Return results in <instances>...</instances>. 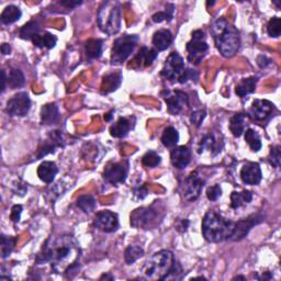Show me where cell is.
I'll return each mask as SVG.
<instances>
[{"label":"cell","instance_id":"obj_39","mask_svg":"<svg viewBox=\"0 0 281 281\" xmlns=\"http://www.w3.org/2000/svg\"><path fill=\"white\" fill-rule=\"evenodd\" d=\"M174 10H175L174 4H171V3L167 4L165 11L157 12L152 17L153 21L156 22V23H160L162 21H170L172 17H174Z\"/></svg>","mask_w":281,"mask_h":281},{"label":"cell","instance_id":"obj_42","mask_svg":"<svg viewBox=\"0 0 281 281\" xmlns=\"http://www.w3.org/2000/svg\"><path fill=\"white\" fill-rule=\"evenodd\" d=\"M182 276H184V270H182L180 264L177 263V261H174L168 275L166 276L164 280H180Z\"/></svg>","mask_w":281,"mask_h":281},{"label":"cell","instance_id":"obj_16","mask_svg":"<svg viewBox=\"0 0 281 281\" xmlns=\"http://www.w3.org/2000/svg\"><path fill=\"white\" fill-rule=\"evenodd\" d=\"M241 178L246 185H258L261 181V178H263V174H261L259 164L253 161L246 162V164L241 167Z\"/></svg>","mask_w":281,"mask_h":281},{"label":"cell","instance_id":"obj_37","mask_svg":"<svg viewBox=\"0 0 281 281\" xmlns=\"http://www.w3.org/2000/svg\"><path fill=\"white\" fill-rule=\"evenodd\" d=\"M77 206L80 208L85 213H91L96 209V200L92 196H81L77 200Z\"/></svg>","mask_w":281,"mask_h":281},{"label":"cell","instance_id":"obj_17","mask_svg":"<svg viewBox=\"0 0 281 281\" xmlns=\"http://www.w3.org/2000/svg\"><path fill=\"white\" fill-rule=\"evenodd\" d=\"M263 221V216H260L258 214L251 215L248 219L239 221L238 223H235V228L233 234L231 236V240L233 241H240L241 239H244L246 235L248 234V232L250 229L253 228L254 225L260 223Z\"/></svg>","mask_w":281,"mask_h":281},{"label":"cell","instance_id":"obj_19","mask_svg":"<svg viewBox=\"0 0 281 281\" xmlns=\"http://www.w3.org/2000/svg\"><path fill=\"white\" fill-rule=\"evenodd\" d=\"M170 161L175 168L184 169L189 165L191 161V152L187 146L175 147V149L171 151Z\"/></svg>","mask_w":281,"mask_h":281},{"label":"cell","instance_id":"obj_5","mask_svg":"<svg viewBox=\"0 0 281 281\" xmlns=\"http://www.w3.org/2000/svg\"><path fill=\"white\" fill-rule=\"evenodd\" d=\"M97 22L100 30L108 34L115 36L121 29V6L118 1H106L102 3L98 11Z\"/></svg>","mask_w":281,"mask_h":281},{"label":"cell","instance_id":"obj_24","mask_svg":"<svg viewBox=\"0 0 281 281\" xmlns=\"http://www.w3.org/2000/svg\"><path fill=\"white\" fill-rule=\"evenodd\" d=\"M122 81L121 73H112L103 77L101 83V92L110 93L120 87Z\"/></svg>","mask_w":281,"mask_h":281},{"label":"cell","instance_id":"obj_41","mask_svg":"<svg viewBox=\"0 0 281 281\" xmlns=\"http://www.w3.org/2000/svg\"><path fill=\"white\" fill-rule=\"evenodd\" d=\"M267 32L271 38H278L281 33L280 18L274 17L267 24Z\"/></svg>","mask_w":281,"mask_h":281},{"label":"cell","instance_id":"obj_2","mask_svg":"<svg viewBox=\"0 0 281 281\" xmlns=\"http://www.w3.org/2000/svg\"><path fill=\"white\" fill-rule=\"evenodd\" d=\"M211 33L216 48L224 57H232L238 53L241 39L240 33L224 18H220L211 26Z\"/></svg>","mask_w":281,"mask_h":281},{"label":"cell","instance_id":"obj_50","mask_svg":"<svg viewBox=\"0 0 281 281\" xmlns=\"http://www.w3.org/2000/svg\"><path fill=\"white\" fill-rule=\"evenodd\" d=\"M7 81H8V77L6 76V72L1 71V92H3L4 89H6Z\"/></svg>","mask_w":281,"mask_h":281},{"label":"cell","instance_id":"obj_18","mask_svg":"<svg viewBox=\"0 0 281 281\" xmlns=\"http://www.w3.org/2000/svg\"><path fill=\"white\" fill-rule=\"evenodd\" d=\"M64 146V140L63 135L60 131H52L48 134L47 139L44 141L43 145L39 149L38 159H42L43 156H45L50 153H54L57 147Z\"/></svg>","mask_w":281,"mask_h":281},{"label":"cell","instance_id":"obj_34","mask_svg":"<svg viewBox=\"0 0 281 281\" xmlns=\"http://www.w3.org/2000/svg\"><path fill=\"white\" fill-rule=\"evenodd\" d=\"M24 82H26V80H24L23 73L20 70H17V68H12L8 76V85L12 89H16V88L22 87Z\"/></svg>","mask_w":281,"mask_h":281},{"label":"cell","instance_id":"obj_20","mask_svg":"<svg viewBox=\"0 0 281 281\" xmlns=\"http://www.w3.org/2000/svg\"><path fill=\"white\" fill-rule=\"evenodd\" d=\"M57 172H58L57 166L55 162L53 161H43L38 168L39 178H40L42 181L46 182V184H51V182H53V180L55 179Z\"/></svg>","mask_w":281,"mask_h":281},{"label":"cell","instance_id":"obj_3","mask_svg":"<svg viewBox=\"0 0 281 281\" xmlns=\"http://www.w3.org/2000/svg\"><path fill=\"white\" fill-rule=\"evenodd\" d=\"M235 222L224 219L215 211H209L202 220V233L210 243L230 240L234 232Z\"/></svg>","mask_w":281,"mask_h":281},{"label":"cell","instance_id":"obj_15","mask_svg":"<svg viewBox=\"0 0 281 281\" xmlns=\"http://www.w3.org/2000/svg\"><path fill=\"white\" fill-rule=\"evenodd\" d=\"M274 109V103L269 100L256 99L248 110V115L255 121H265L273 115Z\"/></svg>","mask_w":281,"mask_h":281},{"label":"cell","instance_id":"obj_9","mask_svg":"<svg viewBox=\"0 0 281 281\" xmlns=\"http://www.w3.org/2000/svg\"><path fill=\"white\" fill-rule=\"evenodd\" d=\"M185 72L186 67L182 57L177 52H172L169 54V56L167 57L161 75L168 80L179 81Z\"/></svg>","mask_w":281,"mask_h":281},{"label":"cell","instance_id":"obj_33","mask_svg":"<svg viewBox=\"0 0 281 281\" xmlns=\"http://www.w3.org/2000/svg\"><path fill=\"white\" fill-rule=\"evenodd\" d=\"M40 28L39 24L36 21H30L24 24V26L20 29V38L23 40H32V39L39 34Z\"/></svg>","mask_w":281,"mask_h":281},{"label":"cell","instance_id":"obj_1","mask_svg":"<svg viewBox=\"0 0 281 281\" xmlns=\"http://www.w3.org/2000/svg\"><path fill=\"white\" fill-rule=\"evenodd\" d=\"M80 247L72 235H62L48 240L37 256V263H50L52 269L57 274H67L77 268L80 258Z\"/></svg>","mask_w":281,"mask_h":281},{"label":"cell","instance_id":"obj_32","mask_svg":"<svg viewBox=\"0 0 281 281\" xmlns=\"http://www.w3.org/2000/svg\"><path fill=\"white\" fill-rule=\"evenodd\" d=\"M179 141V133L175 127L168 126L161 135V143L166 147H175Z\"/></svg>","mask_w":281,"mask_h":281},{"label":"cell","instance_id":"obj_48","mask_svg":"<svg viewBox=\"0 0 281 281\" xmlns=\"http://www.w3.org/2000/svg\"><path fill=\"white\" fill-rule=\"evenodd\" d=\"M61 4L64 7L73 9V8H75L77 6H80V4H81V1H62Z\"/></svg>","mask_w":281,"mask_h":281},{"label":"cell","instance_id":"obj_46","mask_svg":"<svg viewBox=\"0 0 281 281\" xmlns=\"http://www.w3.org/2000/svg\"><path fill=\"white\" fill-rule=\"evenodd\" d=\"M204 117H205V112L202 111V110L192 112V115H191V122L194 123V124H196L197 126H199V125L201 124V123H202V121H203Z\"/></svg>","mask_w":281,"mask_h":281},{"label":"cell","instance_id":"obj_25","mask_svg":"<svg viewBox=\"0 0 281 281\" xmlns=\"http://www.w3.org/2000/svg\"><path fill=\"white\" fill-rule=\"evenodd\" d=\"M253 199V194L250 191L244 190L241 192L233 191L231 194V208L232 209H239L248 204Z\"/></svg>","mask_w":281,"mask_h":281},{"label":"cell","instance_id":"obj_7","mask_svg":"<svg viewBox=\"0 0 281 281\" xmlns=\"http://www.w3.org/2000/svg\"><path fill=\"white\" fill-rule=\"evenodd\" d=\"M208 50L209 46L205 41L204 32L202 30H196L192 32L191 40L187 44L188 61L194 65H199Z\"/></svg>","mask_w":281,"mask_h":281},{"label":"cell","instance_id":"obj_29","mask_svg":"<svg viewBox=\"0 0 281 281\" xmlns=\"http://www.w3.org/2000/svg\"><path fill=\"white\" fill-rule=\"evenodd\" d=\"M102 40L99 39H90L85 44L86 54L89 60H96V58L100 57L102 52Z\"/></svg>","mask_w":281,"mask_h":281},{"label":"cell","instance_id":"obj_11","mask_svg":"<svg viewBox=\"0 0 281 281\" xmlns=\"http://www.w3.org/2000/svg\"><path fill=\"white\" fill-rule=\"evenodd\" d=\"M161 95L164 97V99L167 103V109H168V112L171 113L172 116L179 115V113L182 112V110H184L189 103L188 95L184 91L166 90L162 91Z\"/></svg>","mask_w":281,"mask_h":281},{"label":"cell","instance_id":"obj_23","mask_svg":"<svg viewBox=\"0 0 281 281\" xmlns=\"http://www.w3.org/2000/svg\"><path fill=\"white\" fill-rule=\"evenodd\" d=\"M133 122L131 118H120L119 120L117 121V123L111 125L110 127V134L113 137H120L125 136L127 133L130 132L131 129H133Z\"/></svg>","mask_w":281,"mask_h":281},{"label":"cell","instance_id":"obj_36","mask_svg":"<svg viewBox=\"0 0 281 281\" xmlns=\"http://www.w3.org/2000/svg\"><path fill=\"white\" fill-rule=\"evenodd\" d=\"M245 141L248 143V145L253 152H258L261 149L260 137L258 135V133L254 130H251V129L246 130Z\"/></svg>","mask_w":281,"mask_h":281},{"label":"cell","instance_id":"obj_31","mask_svg":"<svg viewBox=\"0 0 281 281\" xmlns=\"http://www.w3.org/2000/svg\"><path fill=\"white\" fill-rule=\"evenodd\" d=\"M245 116L241 115V113H239V115H235L231 118L230 130L234 136L239 137L243 134V132L245 131Z\"/></svg>","mask_w":281,"mask_h":281},{"label":"cell","instance_id":"obj_53","mask_svg":"<svg viewBox=\"0 0 281 281\" xmlns=\"http://www.w3.org/2000/svg\"><path fill=\"white\" fill-rule=\"evenodd\" d=\"M112 112H113V111H111V112H109V113H107V115L105 116V119H106V121H110V120H111V118H112Z\"/></svg>","mask_w":281,"mask_h":281},{"label":"cell","instance_id":"obj_43","mask_svg":"<svg viewBox=\"0 0 281 281\" xmlns=\"http://www.w3.org/2000/svg\"><path fill=\"white\" fill-rule=\"evenodd\" d=\"M269 161L270 164L273 165L276 168H279L280 162H281V151L280 146H274L271 147L270 150V155H269Z\"/></svg>","mask_w":281,"mask_h":281},{"label":"cell","instance_id":"obj_49","mask_svg":"<svg viewBox=\"0 0 281 281\" xmlns=\"http://www.w3.org/2000/svg\"><path fill=\"white\" fill-rule=\"evenodd\" d=\"M134 192H135L134 195L139 196L140 199H144L147 195V190H146V188H144V187H141V188H139V189H135Z\"/></svg>","mask_w":281,"mask_h":281},{"label":"cell","instance_id":"obj_55","mask_svg":"<svg viewBox=\"0 0 281 281\" xmlns=\"http://www.w3.org/2000/svg\"><path fill=\"white\" fill-rule=\"evenodd\" d=\"M245 279H246V278L243 277V276H238V277L233 278V280H245Z\"/></svg>","mask_w":281,"mask_h":281},{"label":"cell","instance_id":"obj_13","mask_svg":"<svg viewBox=\"0 0 281 281\" xmlns=\"http://www.w3.org/2000/svg\"><path fill=\"white\" fill-rule=\"evenodd\" d=\"M127 175V164L124 161L115 162L106 167L103 178L112 185H119L124 182Z\"/></svg>","mask_w":281,"mask_h":281},{"label":"cell","instance_id":"obj_6","mask_svg":"<svg viewBox=\"0 0 281 281\" xmlns=\"http://www.w3.org/2000/svg\"><path fill=\"white\" fill-rule=\"evenodd\" d=\"M137 43H139V37L132 36V34H126V36L117 39L113 43L111 53L112 65H120L123 62H125L134 51Z\"/></svg>","mask_w":281,"mask_h":281},{"label":"cell","instance_id":"obj_40","mask_svg":"<svg viewBox=\"0 0 281 281\" xmlns=\"http://www.w3.org/2000/svg\"><path fill=\"white\" fill-rule=\"evenodd\" d=\"M160 162H161V157L159 154H156L154 151L147 152L142 159V164L146 167H149V168H154V167L159 165Z\"/></svg>","mask_w":281,"mask_h":281},{"label":"cell","instance_id":"obj_44","mask_svg":"<svg viewBox=\"0 0 281 281\" xmlns=\"http://www.w3.org/2000/svg\"><path fill=\"white\" fill-rule=\"evenodd\" d=\"M222 195V189L219 185H214L212 187H209L208 190H206V197L211 201H216Z\"/></svg>","mask_w":281,"mask_h":281},{"label":"cell","instance_id":"obj_35","mask_svg":"<svg viewBox=\"0 0 281 281\" xmlns=\"http://www.w3.org/2000/svg\"><path fill=\"white\" fill-rule=\"evenodd\" d=\"M143 255H144V250L140 246H129L124 251V260L127 265H132Z\"/></svg>","mask_w":281,"mask_h":281},{"label":"cell","instance_id":"obj_51","mask_svg":"<svg viewBox=\"0 0 281 281\" xmlns=\"http://www.w3.org/2000/svg\"><path fill=\"white\" fill-rule=\"evenodd\" d=\"M10 52H11L10 45L7 43H3L1 45V53L3 54V55H7V54H10Z\"/></svg>","mask_w":281,"mask_h":281},{"label":"cell","instance_id":"obj_21","mask_svg":"<svg viewBox=\"0 0 281 281\" xmlns=\"http://www.w3.org/2000/svg\"><path fill=\"white\" fill-rule=\"evenodd\" d=\"M60 120V111L55 103H47L41 109V122L42 124L51 125Z\"/></svg>","mask_w":281,"mask_h":281},{"label":"cell","instance_id":"obj_38","mask_svg":"<svg viewBox=\"0 0 281 281\" xmlns=\"http://www.w3.org/2000/svg\"><path fill=\"white\" fill-rule=\"evenodd\" d=\"M17 239L12 238V236H6L1 235V257L7 258L9 255L11 254L14 246H16Z\"/></svg>","mask_w":281,"mask_h":281},{"label":"cell","instance_id":"obj_26","mask_svg":"<svg viewBox=\"0 0 281 281\" xmlns=\"http://www.w3.org/2000/svg\"><path fill=\"white\" fill-rule=\"evenodd\" d=\"M256 85H257V78L256 77L245 78V80H241L239 85L236 86V95L241 98H244L245 96L255 91Z\"/></svg>","mask_w":281,"mask_h":281},{"label":"cell","instance_id":"obj_30","mask_svg":"<svg viewBox=\"0 0 281 281\" xmlns=\"http://www.w3.org/2000/svg\"><path fill=\"white\" fill-rule=\"evenodd\" d=\"M22 12L20 9L16 6H8L4 8L1 16H0V20L3 24H11L13 22L18 21L21 18Z\"/></svg>","mask_w":281,"mask_h":281},{"label":"cell","instance_id":"obj_10","mask_svg":"<svg viewBox=\"0 0 281 281\" xmlns=\"http://www.w3.org/2000/svg\"><path fill=\"white\" fill-rule=\"evenodd\" d=\"M204 180L201 178L197 171L191 174L185 179L184 184L181 186V194L185 200L195 201L199 198L201 190L203 188Z\"/></svg>","mask_w":281,"mask_h":281},{"label":"cell","instance_id":"obj_45","mask_svg":"<svg viewBox=\"0 0 281 281\" xmlns=\"http://www.w3.org/2000/svg\"><path fill=\"white\" fill-rule=\"evenodd\" d=\"M215 145H216V142L214 140L213 135H206L203 137V140L201 141V144H200V150H214L215 149Z\"/></svg>","mask_w":281,"mask_h":281},{"label":"cell","instance_id":"obj_22","mask_svg":"<svg viewBox=\"0 0 281 281\" xmlns=\"http://www.w3.org/2000/svg\"><path fill=\"white\" fill-rule=\"evenodd\" d=\"M172 42V34L169 30L161 29L156 31L153 37V44L157 51H165L170 46Z\"/></svg>","mask_w":281,"mask_h":281},{"label":"cell","instance_id":"obj_14","mask_svg":"<svg viewBox=\"0 0 281 281\" xmlns=\"http://www.w3.org/2000/svg\"><path fill=\"white\" fill-rule=\"evenodd\" d=\"M95 225L106 233H112L119 228V218L111 211L103 210L98 212L95 219Z\"/></svg>","mask_w":281,"mask_h":281},{"label":"cell","instance_id":"obj_4","mask_svg":"<svg viewBox=\"0 0 281 281\" xmlns=\"http://www.w3.org/2000/svg\"><path fill=\"white\" fill-rule=\"evenodd\" d=\"M174 261V255L170 250L157 251L143 266L141 270L142 277L146 280H164Z\"/></svg>","mask_w":281,"mask_h":281},{"label":"cell","instance_id":"obj_8","mask_svg":"<svg viewBox=\"0 0 281 281\" xmlns=\"http://www.w3.org/2000/svg\"><path fill=\"white\" fill-rule=\"evenodd\" d=\"M160 212L153 208H139L131 213V225L137 229L150 230L159 222Z\"/></svg>","mask_w":281,"mask_h":281},{"label":"cell","instance_id":"obj_54","mask_svg":"<svg viewBox=\"0 0 281 281\" xmlns=\"http://www.w3.org/2000/svg\"><path fill=\"white\" fill-rule=\"evenodd\" d=\"M100 279L102 280V279H113V278L111 277V276H109V275H103Z\"/></svg>","mask_w":281,"mask_h":281},{"label":"cell","instance_id":"obj_52","mask_svg":"<svg viewBox=\"0 0 281 281\" xmlns=\"http://www.w3.org/2000/svg\"><path fill=\"white\" fill-rule=\"evenodd\" d=\"M273 277H271V275H269V273H265V275H263V277H260L258 279L260 280H267V279H271Z\"/></svg>","mask_w":281,"mask_h":281},{"label":"cell","instance_id":"obj_12","mask_svg":"<svg viewBox=\"0 0 281 281\" xmlns=\"http://www.w3.org/2000/svg\"><path fill=\"white\" fill-rule=\"evenodd\" d=\"M31 108V100L27 92H18L7 103V112L12 117H24Z\"/></svg>","mask_w":281,"mask_h":281},{"label":"cell","instance_id":"obj_27","mask_svg":"<svg viewBox=\"0 0 281 281\" xmlns=\"http://www.w3.org/2000/svg\"><path fill=\"white\" fill-rule=\"evenodd\" d=\"M157 57V52L155 50H152L149 47H143L140 51V53L137 54V56L134 58V62L139 64L141 66H151L153 62L156 60Z\"/></svg>","mask_w":281,"mask_h":281},{"label":"cell","instance_id":"obj_28","mask_svg":"<svg viewBox=\"0 0 281 281\" xmlns=\"http://www.w3.org/2000/svg\"><path fill=\"white\" fill-rule=\"evenodd\" d=\"M32 42L38 47H45V48H53L56 45L57 39L51 33H44V34H37L36 37L32 39Z\"/></svg>","mask_w":281,"mask_h":281},{"label":"cell","instance_id":"obj_47","mask_svg":"<svg viewBox=\"0 0 281 281\" xmlns=\"http://www.w3.org/2000/svg\"><path fill=\"white\" fill-rule=\"evenodd\" d=\"M21 212H22V205L16 204V205L12 206L11 213H10V219L12 220V222H14V223H17V222L20 221Z\"/></svg>","mask_w":281,"mask_h":281}]
</instances>
